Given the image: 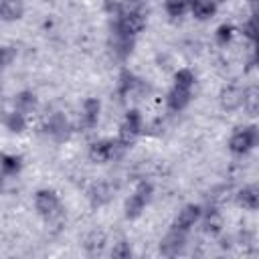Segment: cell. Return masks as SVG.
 <instances>
[{
	"instance_id": "cell-1",
	"label": "cell",
	"mask_w": 259,
	"mask_h": 259,
	"mask_svg": "<svg viewBox=\"0 0 259 259\" xmlns=\"http://www.w3.org/2000/svg\"><path fill=\"white\" fill-rule=\"evenodd\" d=\"M146 28V14L140 8H123L115 16V34L136 38Z\"/></svg>"
},
{
	"instance_id": "cell-2",
	"label": "cell",
	"mask_w": 259,
	"mask_h": 259,
	"mask_svg": "<svg viewBox=\"0 0 259 259\" xmlns=\"http://www.w3.org/2000/svg\"><path fill=\"white\" fill-rule=\"evenodd\" d=\"M152 194H154V188L150 182H140L134 192L127 196L125 204H123V212H125V219H138L144 208L148 206V202L152 200Z\"/></svg>"
},
{
	"instance_id": "cell-3",
	"label": "cell",
	"mask_w": 259,
	"mask_h": 259,
	"mask_svg": "<svg viewBox=\"0 0 259 259\" xmlns=\"http://www.w3.org/2000/svg\"><path fill=\"white\" fill-rule=\"evenodd\" d=\"M257 127L255 125H245V127H237L231 138H229V150L237 156H243V154H249L255 146H257Z\"/></svg>"
},
{
	"instance_id": "cell-4",
	"label": "cell",
	"mask_w": 259,
	"mask_h": 259,
	"mask_svg": "<svg viewBox=\"0 0 259 259\" xmlns=\"http://www.w3.org/2000/svg\"><path fill=\"white\" fill-rule=\"evenodd\" d=\"M142 130H144V117H142V113H140L138 109H130V111L125 113L123 121L119 123L117 140H119L125 148H130V146L138 140V136L142 134Z\"/></svg>"
},
{
	"instance_id": "cell-5",
	"label": "cell",
	"mask_w": 259,
	"mask_h": 259,
	"mask_svg": "<svg viewBox=\"0 0 259 259\" xmlns=\"http://www.w3.org/2000/svg\"><path fill=\"white\" fill-rule=\"evenodd\" d=\"M125 146L115 138V140H99L95 144H91L89 148V158L97 164H105V162H111L115 158H119L123 154Z\"/></svg>"
},
{
	"instance_id": "cell-6",
	"label": "cell",
	"mask_w": 259,
	"mask_h": 259,
	"mask_svg": "<svg viewBox=\"0 0 259 259\" xmlns=\"http://www.w3.org/2000/svg\"><path fill=\"white\" fill-rule=\"evenodd\" d=\"M61 206V200H59V194L51 188H40L36 190L34 194V208L40 217H53Z\"/></svg>"
},
{
	"instance_id": "cell-7",
	"label": "cell",
	"mask_w": 259,
	"mask_h": 259,
	"mask_svg": "<svg viewBox=\"0 0 259 259\" xmlns=\"http://www.w3.org/2000/svg\"><path fill=\"white\" fill-rule=\"evenodd\" d=\"M184 247H186V233L178 231L174 227L160 241V253L164 257H176V255H180L184 251Z\"/></svg>"
},
{
	"instance_id": "cell-8",
	"label": "cell",
	"mask_w": 259,
	"mask_h": 259,
	"mask_svg": "<svg viewBox=\"0 0 259 259\" xmlns=\"http://www.w3.org/2000/svg\"><path fill=\"white\" fill-rule=\"evenodd\" d=\"M200 217H202V206H200V204H186V206H182V210L176 214L172 227L178 229V231L188 233L196 223H200Z\"/></svg>"
},
{
	"instance_id": "cell-9",
	"label": "cell",
	"mask_w": 259,
	"mask_h": 259,
	"mask_svg": "<svg viewBox=\"0 0 259 259\" xmlns=\"http://www.w3.org/2000/svg\"><path fill=\"white\" fill-rule=\"evenodd\" d=\"M47 134L55 140V142H65L71 136V123L63 113H53L47 119Z\"/></svg>"
},
{
	"instance_id": "cell-10",
	"label": "cell",
	"mask_w": 259,
	"mask_h": 259,
	"mask_svg": "<svg viewBox=\"0 0 259 259\" xmlns=\"http://www.w3.org/2000/svg\"><path fill=\"white\" fill-rule=\"evenodd\" d=\"M190 99H192V91L190 89H182V87L172 85V89L166 93V107L172 113H178L190 103Z\"/></svg>"
},
{
	"instance_id": "cell-11",
	"label": "cell",
	"mask_w": 259,
	"mask_h": 259,
	"mask_svg": "<svg viewBox=\"0 0 259 259\" xmlns=\"http://www.w3.org/2000/svg\"><path fill=\"white\" fill-rule=\"evenodd\" d=\"M99 113H101V101L97 97H87L81 105V121L85 127H93L99 121Z\"/></svg>"
},
{
	"instance_id": "cell-12",
	"label": "cell",
	"mask_w": 259,
	"mask_h": 259,
	"mask_svg": "<svg viewBox=\"0 0 259 259\" xmlns=\"http://www.w3.org/2000/svg\"><path fill=\"white\" fill-rule=\"evenodd\" d=\"M24 16V2L22 0H0V20L16 22Z\"/></svg>"
},
{
	"instance_id": "cell-13",
	"label": "cell",
	"mask_w": 259,
	"mask_h": 259,
	"mask_svg": "<svg viewBox=\"0 0 259 259\" xmlns=\"http://www.w3.org/2000/svg\"><path fill=\"white\" fill-rule=\"evenodd\" d=\"M237 204L245 210H255L259 206V190L257 186H245L237 192Z\"/></svg>"
},
{
	"instance_id": "cell-14",
	"label": "cell",
	"mask_w": 259,
	"mask_h": 259,
	"mask_svg": "<svg viewBox=\"0 0 259 259\" xmlns=\"http://www.w3.org/2000/svg\"><path fill=\"white\" fill-rule=\"evenodd\" d=\"M188 10L192 12L194 18H198V20H208V18H212L214 12H217V2H214V0H196V2H192V4L188 6Z\"/></svg>"
},
{
	"instance_id": "cell-15",
	"label": "cell",
	"mask_w": 259,
	"mask_h": 259,
	"mask_svg": "<svg viewBox=\"0 0 259 259\" xmlns=\"http://www.w3.org/2000/svg\"><path fill=\"white\" fill-rule=\"evenodd\" d=\"M243 99H245V91H241L239 87H227L221 93V105L225 109H237V107H241L243 105Z\"/></svg>"
},
{
	"instance_id": "cell-16",
	"label": "cell",
	"mask_w": 259,
	"mask_h": 259,
	"mask_svg": "<svg viewBox=\"0 0 259 259\" xmlns=\"http://www.w3.org/2000/svg\"><path fill=\"white\" fill-rule=\"evenodd\" d=\"M36 95L32 93V91H20V93H16L14 95V109L16 111H20V113H30L32 109H36Z\"/></svg>"
},
{
	"instance_id": "cell-17",
	"label": "cell",
	"mask_w": 259,
	"mask_h": 259,
	"mask_svg": "<svg viewBox=\"0 0 259 259\" xmlns=\"http://www.w3.org/2000/svg\"><path fill=\"white\" fill-rule=\"evenodd\" d=\"M4 127L8 132H12V134H22L26 130V115L20 113V111H16V109L8 111L4 115Z\"/></svg>"
},
{
	"instance_id": "cell-18",
	"label": "cell",
	"mask_w": 259,
	"mask_h": 259,
	"mask_svg": "<svg viewBox=\"0 0 259 259\" xmlns=\"http://www.w3.org/2000/svg\"><path fill=\"white\" fill-rule=\"evenodd\" d=\"M200 221H202V225H204V233H206V235L214 237V235H219V233H221V227H223V219H221L219 210L210 208L206 214H204V210H202V217H200Z\"/></svg>"
},
{
	"instance_id": "cell-19",
	"label": "cell",
	"mask_w": 259,
	"mask_h": 259,
	"mask_svg": "<svg viewBox=\"0 0 259 259\" xmlns=\"http://www.w3.org/2000/svg\"><path fill=\"white\" fill-rule=\"evenodd\" d=\"M22 168V162L14 154H2L0 156V174L4 176H16Z\"/></svg>"
},
{
	"instance_id": "cell-20",
	"label": "cell",
	"mask_w": 259,
	"mask_h": 259,
	"mask_svg": "<svg viewBox=\"0 0 259 259\" xmlns=\"http://www.w3.org/2000/svg\"><path fill=\"white\" fill-rule=\"evenodd\" d=\"M136 83H138L136 75H134L132 71L123 69V71L119 73V79H117V93H119V95H127V93H132L134 87H136Z\"/></svg>"
},
{
	"instance_id": "cell-21",
	"label": "cell",
	"mask_w": 259,
	"mask_h": 259,
	"mask_svg": "<svg viewBox=\"0 0 259 259\" xmlns=\"http://www.w3.org/2000/svg\"><path fill=\"white\" fill-rule=\"evenodd\" d=\"M194 81H196V75H194L190 69H186V67H182V69H178V71L174 73V85H176V87L192 89Z\"/></svg>"
},
{
	"instance_id": "cell-22",
	"label": "cell",
	"mask_w": 259,
	"mask_h": 259,
	"mask_svg": "<svg viewBox=\"0 0 259 259\" xmlns=\"http://www.w3.org/2000/svg\"><path fill=\"white\" fill-rule=\"evenodd\" d=\"M164 10H166V14L170 18H180L188 10V4H186V0H166L164 2Z\"/></svg>"
},
{
	"instance_id": "cell-23",
	"label": "cell",
	"mask_w": 259,
	"mask_h": 259,
	"mask_svg": "<svg viewBox=\"0 0 259 259\" xmlns=\"http://www.w3.org/2000/svg\"><path fill=\"white\" fill-rule=\"evenodd\" d=\"M233 36H235V26L233 24H221L219 28H217V32H214V38H217V42L219 45H229L231 40H233Z\"/></svg>"
},
{
	"instance_id": "cell-24",
	"label": "cell",
	"mask_w": 259,
	"mask_h": 259,
	"mask_svg": "<svg viewBox=\"0 0 259 259\" xmlns=\"http://www.w3.org/2000/svg\"><path fill=\"white\" fill-rule=\"evenodd\" d=\"M132 247H130V243H125V241H119V243H115L113 245V249H111V257H115V259H130L132 257Z\"/></svg>"
},
{
	"instance_id": "cell-25",
	"label": "cell",
	"mask_w": 259,
	"mask_h": 259,
	"mask_svg": "<svg viewBox=\"0 0 259 259\" xmlns=\"http://www.w3.org/2000/svg\"><path fill=\"white\" fill-rule=\"evenodd\" d=\"M14 59H16V51L12 47H0V67L12 65Z\"/></svg>"
},
{
	"instance_id": "cell-26",
	"label": "cell",
	"mask_w": 259,
	"mask_h": 259,
	"mask_svg": "<svg viewBox=\"0 0 259 259\" xmlns=\"http://www.w3.org/2000/svg\"><path fill=\"white\" fill-rule=\"evenodd\" d=\"M243 34H245L249 40H255V38H257V26H255V18H253V16L243 22Z\"/></svg>"
},
{
	"instance_id": "cell-27",
	"label": "cell",
	"mask_w": 259,
	"mask_h": 259,
	"mask_svg": "<svg viewBox=\"0 0 259 259\" xmlns=\"http://www.w3.org/2000/svg\"><path fill=\"white\" fill-rule=\"evenodd\" d=\"M192 2H196V0H186V4H188V6H190V4H192Z\"/></svg>"
},
{
	"instance_id": "cell-28",
	"label": "cell",
	"mask_w": 259,
	"mask_h": 259,
	"mask_svg": "<svg viewBox=\"0 0 259 259\" xmlns=\"http://www.w3.org/2000/svg\"><path fill=\"white\" fill-rule=\"evenodd\" d=\"M251 2H253V0H251Z\"/></svg>"
}]
</instances>
